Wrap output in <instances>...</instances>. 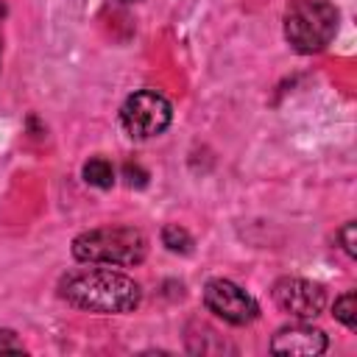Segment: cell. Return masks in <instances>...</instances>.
Instances as JSON below:
<instances>
[{"mask_svg": "<svg viewBox=\"0 0 357 357\" xmlns=\"http://www.w3.org/2000/svg\"><path fill=\"white\" fill-rule=\"evenodd\" d=\"M59 296L86 312H100V315H120L131 312L142 301L139 284L120 271H112L109 265L103 268H78L70 271L59 279Z\"/></svg>", "mask_w": 357, "mask_h": 357, "instance_id": "1", "label": "cell"}, {"mask_svg": "<svg viewBox=\"0 0 357 357\" xmlns=\"http://www.w3.org/2000/svg\"><path fill=\"white\" fill-rule=\"evenodd\" d=\"M70 251L84 265L134 268L148 254V237L134 226H103L81 231L73 240Z\"/></svg>", "mask_w": 357, "mask_h": 357, "instance_id": "2", "label": "cell"}, {"mask_svg": "<svg viewBox=\"0 0 357 357\" xmlns=\"http://www.w3.org/2000/svg\"><path fill=\"white\" fill-rule=\"evenodd\" d=\"M337 8L329 0H296L284 11V39L296 53H318L337 33Z\"/></svg>", "mask_w": 357, "mask_h": 357, "instance_id": "3", "label": "cell"}, {"mask_svg": "<svg viewBox=\"0 0 357 357\" xmlns=\"http://www.w3.org/2000/svg\"><path fill=\"white\" fill-rule=\"evenodd\" d=\"M173 120L170 100L156 89H137L120 106V126L131 139L159 137Z\"/></svg>", "mask_w": 357, "mask_h": 357, "instance_id": "4", "label": "cell"}, {"mask_svg": "<svg viewBox=\"0 0 357 357\" xmlns=\"http://www.w3.org/2000/svg\"><path fill=\"white\" fill-rule=\"evenodd\" d=\"M204 307L231 326H245L259 315L257 298L231 279H209L204 287Z\"/></svg>", "mask_w": 357, "mask_h": 357, "instance_id": "5", "label": "cell"}, {"mask_svg": "<svg viewBox=\"0 0 357 357\" xmlns=\"http://www.w3.org/2000/svg\"><path fill=\"white\" fill-rule=\"evenodd\" d=\"M276 307L298 321H310L324 312L326 307V290L318 282L301 279V276H282L273 282L271 290Z\"/></svg>", "mask_w": 357, "mask_h": 357, "instance_id": "6", "label": "cell"}, {"mask_svg": "<svg viewBox=\"0 0 357 357\" xmlns=\"http://www.w3.org/2000/svg\"><path fill=\"white\" fill-rule=\"evenodd\" d=\"M329 346L324 329L310 326L304 321L298 324H287L282 329H276V335L271 337V351L273 354H301V357H315L324 354Z\"/></svg>", "mask_w": 357, "mask_h": 357, "instance_id": "7", "label": "cell"}, {"mask_svg": "<svg viewBox=\"0 0 357 357\" xmlns=\"http://www.w3.org/2000/svg\"><path fill=\"white\" fill-rule=\"evenodd\" d=\"M84 181L92 184V187H100V190H109L114 184V167L109 159L103 156H92L86 165H84Z\"/></svg>", "mask_w": 357, "mask_h": 357, "instance_id": "8", "label": "cell"}, {"mask_svg": "<svg viewBox=\"0 0 357 357\" xmlns=\"http://www.w3.org/2000/svg\"><path fill=\"white\" fill-rule=\"evenodd\" d=\"M162 243H165V248L173 251V254H190V251H192V237H190V231L181 229V226H176V223H167V226L162 229Z\"/></svg>", "mask_w": 357, "mask_h": 357, "instance_id": "9", "label": "cell"}, {"mask_svg": "<svg viewBox=\"0 0 357 357\" xmlns=\"http://www.w3.org/2000/svg\"><path fill=\"white\" fill-rule=\"evenodd\" d=\"M335 318L346 326V329H357V296L354 290H346L343 296L335 298Z\"/></svg>", "mask_w": 357, "mask_h": 357, "instance_id": "10", "label": "cell"}, {"mask_svg": "<svg viewBox=\"0 0 357 357\" xmlns=\"http://www.w3.org/2000/svg\"><path fill=\"white\" fill-rule=\"evenodd\" d=\"M3 351H14V354H22V351H25V346L17 340V332L0 329V354H3Z\"/></svg>", "mask_w": 357, "mask_h": 357, "instance_id": "11", "label": "cell"}, {"mask_svg": "<svg viewBox=\"0 0 357 357\" xmlns=\"http://www.w3.org/2000/svg\"><path fill=\"white\" fill-rule=\"evenodd\" d=\"M337 237H340V243H343V251H346L349 257H354V223H351V220L337 231Z\"/></svg>", "mask_w": 357, "mask_h": 357, "instance_id": "12", "label": "cell"}, {"mask_svg": "<svg viewBox=\"0 0 357 357\" xmlns=\"http://www.w3.org/2000/svg\"><path fill=\"white\" fill-rule=\"evenodd\" d=\"M123 3H137V0H123Z\"/></svg>", "mask_w": 357, "mask_h": 357, "instance_id": "13", "label": "cell"}]
</instances>
